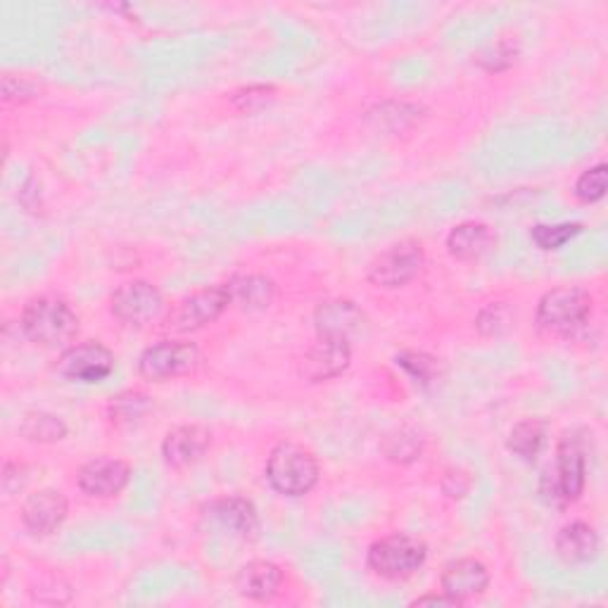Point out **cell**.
Instances as JSON below:
<instances>
[{"label": "cell", "mask_w": 608, "mask_h": 608, "mask_svg": "<svg viewBox=\"0 0 608 608\" xmlns=\"http://www.w3.org/2000/svg\"><path fill=\"white\" fill-rule=\"evenodd\" d=\"M20 326L31 343L46 350L67 347L79 333V314L58 295H39L29 300Z\"/></svg>", "instance_id": "obj_1"}, {"label": "cell", "mask_w": 608, "mask_h": 608, "mask_svg": "<svg viewBox=\"0 0 608 608\" xmlns=\"http://www.w3.org/2000/svg\"><path fill=\"white\" fill-rule=\"evenodd\" d=\"M592 316V295L578 285H561L542 295L538 304V328L549 337H573Z\"/></svg>", "instance_id": "obj_2"}, {"label": "cell", "mask_w": 608, "mask_h": 608, "mask_svg": "<svg viewBox=\"0 0 608 608\" xmlns=\"http://www.w3.org/2000/svg\"><path fill=\"white\" fill-rule=\"evenodd\" d=\"M587 482L585 447L576 435H566L557 450V463L540 480V497L551 507H568L580 499Z\"/></svg>", "instance_id": "obj_3"}, {"label": "cell", "mask_w": 608, "mask_h": 608, "mask_svg": "<svg viewBox=\"0 0 608 608\" xmlns=\"http://www.w3.org/2000/svg\"><path fill=\"white\" fill-rule=\"evenodd\" d=\"M318 461L307 447L295 442L276 444L269 459H266V480L269 486L285 497L310 494L318 482Z\"/></svg>", "instance_id": "obj_4"}, {"label": "cell", "mask_w": 608, "mask_h": 608, "mask_svg": "<svg viewBox=\"0 0 608 608\" xmlns=\"http://www.w3.org/2000/svg\"><path fill=\"white\" fill-rule=\"evenodd\" d=\"M428 559V547L414 535L395 532L373 542L369 549V568L375 576L388 580H400L414 576Z\"/></svg>", "instance_id": "obj_5"}, {"label": "cell", "mask_w": 608, "mask_h": 608, "mask_svg": "<svg viewBox=\"0 0 608 608\" xmlns=\"http://www.w3.org/2000/svg\"><path fill=\"white\" fill-rule=\"evenodd\" d=\"M198 362L200 350L195 343H186V340H163V343L143 350L138 360V371L143 379L163 383L195 371L198 369Z\"/></svg>", "instance_id": "obj_6"}, {"label": "cell", "mask_w": 608, "mask_h": 608, "mask_svg": "<svg viewBox=\"0 0 608 608\" xmlns=\"http://www.w3.org/2000/svg\"><path fill=\"white\" fill-rule=\"evenodd\" d=\"M231 304L228 295V285H207V288H200L184 297L176 304V310L169 314V324L167 328L174 333H193L200 331L209 324H214Z\"/></svg>", "instance_id": "obj_7"}, {"label": "cell", "mask_w": 608, "mask_h": 608, "mask_svg": "<svg viewBox=\"0 0 608 608\" xmlns=\"http://www.w3.org/2000/svg\"><path fill=\"white\" fill-rule=\"evenodd\" d=\"M425 264V253L421 243L402 241L388 247L383 255L373 259L369 269V281L379 288H402V285L414 281Z\"/></svg>", "instance_id": "obj_8"}, {"label": "cell", "mask_w": 608, "mask_h": 608, "mask_svg": "<svg viewBox=\"0 0 608 608\" xmlns=\"http://www.w3.org/2000/svg\"><path fill=\"white\" fill-rule=\"evenodd\" d=\"M112 314L127 326H148L165 312V297L148 281H127L112 293Z\"/></svg>", "instance_id": "obj_9"}, {"label": "cell", "mask_w": 608, "mask_h": 608, "mask_svg": "<svg viewBox=\"0 0 608 608\" xmlns=\"http://www.w3.org/2000/svg\"><path fill=\"white\" fill-rule=\"evenodd\" d=\"M115 354L100 343H88L81 345H69L58 360V373L67 381L75 383H100L107 375L115 371Z\"/></svg>", "instance_id": "obj_10"}, {"label": "cell", "mask_w": 608, "mask_h": 608, "mask_svg": "<svg viewBox=\"0 0 608 608\" xmlns=\"http://www.w3.org/2000/svg\"><path fill=\"white\" fill-rule=\"evenodd\" d=\"M352 364L350 337L318 335L316 343L304 352L300 373L310 383H326L343 375Z\"/></svg>", "instance_id": "obj_11"}, {"label": "cell", "mask_w": 608, "mask_h": 608, "mask_svg": "<svg viewBox=\"0 0 608 608\" xmlns=\"http://www.w3.org/2000/svg\"><path fill=\"white\" fill-rule=\"evenodd\" d=\"M131 467L117 457H96L79 469V490L96 499H112L129 486Z\"/></svg>", "instance_id": "obj_12"}, {"label": "cell", "mask_w": 608, "mask_h": 608, "mask_svg": "<svg viewBox=\"0 0 608 608\" xmlns=\"http://www.w3.org/2000/svg\"><path fill=\"white\" fill-rule=\"evenodd\" d=\"M67 513H69L67 497L60 490L43 488L24 499L22 523L31 535H36V538H48V535L62 528V523L67 521Z\"/></svg>", "instance_id": "obj_13"}, {"label": "cell", "mask_w": 608, "mask_h": 608, "mask_svg": "<svg viewBox=\"0 0 608 608\" xmlns=\"http://www.w3.org/2000/svg\"><path fill=\"white\" fill-rule=\"evenodd\" d=\"M212 447L209 428L200 423L176 425L163 442V457L171 469H188L198 463Z\"/></svg>", "instance_id": "obj_14"}, {"label": "cell", "mask_w": 608, "mask_h": 608, "mask_svg": "<svg viewBox=\"0 0 608 608\" xmlns=\"http://www.w3.org/2000/svg\"><path fill=\"white\" fill-rule=\"evenodd\" d=\"M442 592L459 604L480 597L490 587V570L478 559H457L442 568Z\"/></svg>", "instance_id": "obj_15"}, {"label": "cell", "mask_w": 608, "mask_h": 608, "mask_svg": "<svg viewBox=\"0 0 608 608\" xmlns=\"http://www.w3.org/2000/svg\"><path fill=\"white\" fill-rule=\"evenodd\" d=\"M209 516L222 528L231 530L243 540H253L259 532V516L255 504L243 497H224L209 504Z\"/></svg>", "instance_id": "obj_16"}, {"label": "cell", "mask_w": 608, "mask_h": 608, "mask_svg": "<svg viewBox=\"0 0 608 608\" xmlns=\"http://www.w3.org/2000/svg\"><path fill=\"white\" fill-rule=\"evenodd\" d=\"M494 234L482 222H463L447 236V253L459 262H478L494 247Z\"/></svg>", "instance_id": "obj_17"}, {"label": "cell", "mask_w": 608, "mask_h": 608, "mask_svg": "<svg viewBox=\"0 0 608 608\" xmlns=\"http://www.w3.org/2000/svg\"><path fill=\"white\" fill-rule=\"evenodd\" d=\"M283 585V570L274 561H249L241 568V573L236 578L238 592L247 599L255 601H266L278 595V589Z\"/></svg>", "instance_id": "obj_18"}, {"label": "cell", "mask_w": 608, "mask_h": 608, "mask_svg": "<svg viewBox=\"0 0 608 608\" xmlns=\"http://www.w3.org/2000/svg\"><path fill=\"white\" fill-rule=\"evenodd\" d=\"M314 324L318 335H335L350 337L354 331H360L364 324V312L350 300H331L318 304L314 314Z\"/></svg>", "instance_id": "obj_19"}, {"label": "cell", "mask_w": 608, "mask_h": 608, "mask_svg": "<svg viewBox=\"0 0 608 608\" xmlns=\"http://www.w3.org/2000/svg\"><path fill=\"white\" fill-rule=\"evenodd\" d=\"M231 304L245 310V312H262L272 307L276 300V283L259 274H243L234 276L228 283Z\"/></svg>", "instance_id": "obj_20"}, {"label": "cell", "mask_w": 608, "mask_h": 608, "mask_svg": "<svg viewBox=\"0 0 608 608\" xmlns=\"http://www.w3.org/2000/svg\"><path fill=\"white\" fill-rule=\"evenodd\" d=\"M557 553L566 563H587L597 557L599 535L585 521H573L559 530L557 535Z\"/></svg>", "instance_id": "obj_21"}, {"label": "cell", "mask_w": 608, "mask_h": 608, "mask_svg": "<svg viewBox=\"0 0 608 608\" xmlns=\"http://www.w3.org/2000/svg\"><path fill=\"white\" fill-rule=\"evenodd\" d=\"M547 421L542 419H523L518 421L507 440L509 452H513L516 457H521L523 461H535L540 457L542 447L547 442Z\"/></svg>", "instance_id": "obj_22"}, {"label": "cell", "mask_w": 608, "mask_h": 608, "mask_svg": "<svg viewBox=\"0 0 608 608\" xmlns=\"http://www.w3.org/2000/svg\"><path fill=\"white\" fill-rule=\"evenodd\" d=\"M20 433L29 442L52 444L67 438V423L58 414H50V411L39 409V411H29V414H24Z\"/></svg>", "instance_id": "obj_23"}, {"label": "cell", "mask_w": 608, "mask_h": 608, "mask_svg": "<svg viewBox=\"0 0 608 608\" xmlns=\"http://www.w3.org/2000/svg\"><path fill=\"white\" fill-rule=\"evenodd\" d=\"M150 409H153V402L148 395H143V392L138 390H127L110 402L107 414H110V421L115 425H134L146 419Z\"/></svg>", "instance_id": "obj_24"}, {"label": "cell", "mask_w": 608, "mask_h": 608, "mask_svg": "<svg viewBox=\"0 0 608 608\" xmlns=\"http://www.w3.org/2000/svg\"><path fill=\"white\" fill-rule=\"evenodd\" d=\"M423 452V438L411 431V428H398L385 435L383 440V454L388 461L395 463H411L416 461Z\"/></svg>", "instance_id": "obj_25"}, {"label": "cell", "mask_w": 608, "mask_h": 608, "mask_svg": "<svg viewBox=\"0 0 608 608\" xmlns=\"http://www.w3.org/2000/svg\"><path fill=\"white\" fill-rule=\"evenodd\" d=\"M580 234H582V224H538L532 228L530 238L540 249L549 253V249H559Z\"/></svg>", "instance_id": "obj_26"}, {"label": "cell", "mask_w": 608, "mask_h": 608, "mask_svg": "<svg viewBox=\"0 0 608 608\" xmlns=\"http://www.w3.org/2000/svg\"><path fill=\"white\" fill-rule=\"evenodd\" d=\"M398 364L421 385H431L438 379V371H440L435 356L425 352H400Z\"/></svg>", "instance_id": "obj_27"}, {"label": "cell", "mask_w": 608, "mask_h": 608, "mask_svg": "<svg viewBox=\"0 0 608 608\" xmlns=\"http://www.w3.org/2000/svg\"><path fill=\"white\" fill-rule=\"evenodd\" d=\"M606 186H608V167L597 165L580 174V178L576 182V198L580 203H599L606 195Z\"/></svg>", "instance_id": "obj_28"}, {"label": "cell", "mask_w": 608, "mask_h": 608, "mask_svg": "<svg viewBox=\"0 0 608 608\" xmlns=\"http://www.w3.org/2000/svg\"><path fill=\"white\" fill-rule=\"evenodd\" d=\"M516 56H518L516 43L509 41V39H502V41H497V43H490L488 48H482L478 52L475 62L480 67H486L488 71H504V69H509L516 62Z\"/></svg>", "instance_id": "obj_29"}, {"label": "cell", "mask_w": 608, "mask_h": 608, "mask_svg": "<svg viewBox=\"0 0 608 608\" xmlns=\"http://www.w3.org/2000/svg\"><path fill=\"white\" fill-rule=\"evenodd\" d=\"M274 94H276L274 86H249V88H243V91L234 94V105L243 112H253V110H257V107L269 102L274 98Z\"/></svg>", "instance_id": "obj_30"}, {"label": "cell", "mask_w": 608, "mask_h": 608, "mask_svg": "<svg viewBox=\"0 0 608 608\" xmlns=\"http://www.w3.org/2000/svg\"><path fill=\"white\" fill-rule=\"evenodd\" d=\"M480 314L490 316L488 318H478V328L482 335H499L507 326H509V314L504 312V307H499V304H492V307L482 310Z\"/></svg>", "instance_id": "obj_31"}, {"label": "cell", "mask_w": 608, "mask_h": 608, "mask_svg": "<svg viewBox=\"0 0 608 608\" xmlns=\"http://www.w3.org/2000/svg\"><path fill=\"white\" fill-rule=\"evenodd\" d=\"M411 606H461V604L447 595H425L416 601H411Z\"/></svg>", "instance_id": "obj_32"}]
</instances>
